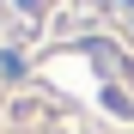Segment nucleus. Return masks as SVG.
Listing matches in <instances>:
<instances>
[{"label":"nucleus","mask_w":134,"mask_h":134,"mask_svg":"<svg viewBox=\"0 0 134 134\" xmlns=\"http://www.w3.org/2000/svg\"><path fill=\"white\" fill-rule=\"evenodd\" d=\"M122 6H134V0H122Z\"/></svg>","instance_id":"obj_1"}]
</instances>
